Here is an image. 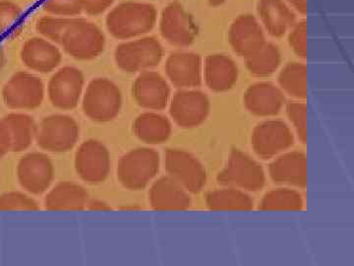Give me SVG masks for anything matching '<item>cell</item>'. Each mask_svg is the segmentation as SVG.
Returning <instances> with one entry per match:
<instances>
[{"mask_svg": "<svg viewBox=\"0 0 354 266\" xmlns=\"http://www.w3.org/2000/svg\"><path fill=\"white\" fill-rule=\"evenodd\" d=\"M157 20L158 10L153 4L127 1L114 7L106 16V25L114 38L130 39L152 31Z\"/></svg>", "mask_w": 354, "mask_h": 266, "instance_id": "cell-1", "label": "cell"}, {"mask_svg": "<svg viewBox=\"0 0 354 266\" xmlns=\"http://www.w3.org/2000/svg\"><path fill=\"white\" fill-rule=\"evenodd\" d=\"M122 94L120 87L108 78H95L88 84L82 98L84 114L95 123H109L120 113Z\"/></svg>", "mask_w": 354, "mask_h": 266, "instance_id": "cell-2", "label": "cell"}, {"mask_svg": "<svg viewBox=\"0 0 354 266\" xmlns=\"http://www.w3.org/2000/svg\"><path fill=\"white\" fill-rule=\"evenodd\" d=\"M160 163V154L155 149H133L118 162L116 169L118 181L127 190H143L157 176Z\"/></svg>", "mask_w": 354, "mask_h": 266, "instance_id": "cell-3", "label": "cell"}, {"mask_svg": "<svg viewBox=\"0 0 354 266\" xmlns=\"http://www.w3.org/2000/svg\"><path fill=\"white\" fill-rule=\"evenodd\" d=\"M79 137L80 127L75 118L57 114L41 120L37 127L35 141L46 152L65 153L74 148Z\"/></svg>", "mask_w": 354, "mask_h": 266, "instance_id": "cell-4", "label": "cell"}, {"mask_svg": "<svg viewBox=\"0 0 354 266\" xmlns=\"http://www.w3.org/2000/svg\"><path fill=\"white\" fill-rule=\"evenodd\" d=\"M164 57L162 44L155 37H144L120 44L114 51L118 69L127 73H138L158 66Z\"/></svg>", "mask_w": 354, "mask_h": 266, "instance_id": "cell-5", "label": "cell"}, {"mask_svg": "<svg viewBox=\"0 0 354 266\" xmlns=\"http://www.w3.org/2000/svg\"><path fill=\"white\" fill-rule=\"evenodd\" d=\"M60 46L77 60H92L104 51L106 36L94 23L74 19L62 36Z\"/></svg>", "mask_w": 354, "mask_h": 266, "instance_id": "cell-6", "label": "cell"}, {"mask_svg": "<svg viewBox=\"0 0 354 266\" xmlns=\"http://www.w3.org/2000/svg\"><path fill=\"white\" fill-rule=\"evenodd\" d=\"M216 179L221 186L244 191H259L266 184L262 166L239 149L232 151L227 165L218 175Z\"/></svg>", "mask_w": 354, "mask_h": 266, "instance_id": "cell-7", "label": "cell"}, {"mask_svg": "<svg viewBox=\"0 0 354 266\" xmlns=\"http://www.w3.org/2000/svg\"><path fill=\"white\" fill-rule=\"evenodd\" d=\"M1 96L7 108L35 109L43 104L44 84L34 74L18 71L3 86Z\"/></svg>", "mask_w": 354, "mask_h": 266, "instance_id": "cell-8", "label": "cell"}, {"mask_svg": "<svg viewBox=\"0 0 354 266\" xmlns=\"http://www.w3.org/2000/svg\"><path fill=\"white\" fill-rule=\"evenodd\" d=\"M169 176L189 193H200L206 186L207 172L199 159L181 149H169L165 154Z\"/></svg>", "mask_w": 354, "mask_h": 266, "instance_id": "cell-9", "label": "cell"}, {"mask_svg": "<svg viewBox=\"0 0 354 266\" xmlns=\"http://www.w3.org/2000/svg\"><path fill=\"white\" fill-rule=\"evenodd\" d=\"M160 32L162 38L178 48H185L197 39L198 25L180 2L167 4L162 10L160 19Z\"/></svg>", "mask_w": 354, "mask_h": 266, "instance_id": "cell-10", "label": "cell"}, {"mask_svg": "<svg viewBox=\"0 0 354 266\" xmlns=\"http://www.w3.org/2000/svg\"><path fill=\"white\" fill-rule=\"evenodd\" d=\"M74 165L77 175L90 184L104 183L111 172V154L99 140L84 141L75 153Z\"/></svg>", "mask_w": 354, "mask_h": 266, "instance_id": "cell-11", "label": "cell"}, {"mask_svg": "<svg viewBox=\"0 0 354 266\" xmlns=\"http://www.w3.org/2000/svg\"><path fill=\"white\" fill-rule=\"evenodd\" d=\"M211 109L208 96L195 89H180L169 102V114L178 127H199L207 120Z\"/></svg>", "mask_w": 354, "mask_h": 266, "instance_id": "cell-12", "label": "cell"}, {"mask_svg": "<svg viewBox=\"0 0 354 266\" xmlns=\"http://www.w3.org/2000/svg\"><path fill=\"white\" fill-rule=\"evenodd\" d=\"M85 86V76L80 69L64 66L57 70L48 86V99L57 109L70 111L80 103Z\"/></svg>", "mask_w": 354, "mask_h": 266, "instance_id": "cell-13", "label": "cell"}, {"mask_svg": "<svg viewBox=\"0 0 354 266\" xmlns=\"http://www.w3.org/2000/svg\"><path fill=\"white\" fill-rule=\"evenodd\" d=\"M17 179L21 188L34 195H43L55 179V166L46 154H26L17 165Z\"/></svg>", "mask_w": 354, "mask_h": 266, "instance_id": "cell-14", "label": "cell"}, {"mask_svg": "<svg viewBox=\"0 0 354 266\" xmlns=\"http://www.w3.org/2000/svg\"><path fill=\"white\" fill-rule=\"evenodd\" d=\"M295 137L283 121H266L259 123L252 132L251 144L258 157L268 160L285 152L293 145Z\"/></svg>", "mask_w": 354, "mask_h": 266, "instance_id": "cell-15", "label": "cell"}, {"mask_svg": "<svg viewBox=\"0 0 354 266\" xmlns=\"http://www.w3.org/2000/svg\"><path fill=\"white\" fill-rule=\"evenodd\" d=\"M171 89L160 73L151 70L140 72L132 86V96L141 108L162 111L171 99Z\"/></svg>", "mask_w": 354, "mask_h": 266, "instance_id": "cell-16", "label": "cell"}, {"mask_svg": "<svg viewBox=\"0 0 354 266\" xmlns=\"http://www.w3.org/2000/svg\"><path fill=\"white\" fill-rule=\"evenodd\" d=\"M228 42L235 53L245 58L267 41L259 20L252 14H242L230 25Z\"/></svg>", "mask_w": 354, "mask_h": 266, "instance_id": "cell-17", "label": "cell"}, {"mask_svg": "<svg viewBox=\"0 0 354 266\" xmlns=\"http://www.w3.org/2000/svg\"><path fill=\"white\" fill-rule=\"evenodd\" d=\"M202 60L192 51H176L165 62V73L179 89L199 87L202 83Z\"/></svg>", "mask_w": 354, "mask_h": 266, "instance_id": "cell-18", "label": "cell"}, {"mask_svg": "<svg viewBox=\"0 0 354 266\" xmlns=\"http://www.w3.org/2000/svg\"><path fill=\"white\" fill-rule=\"evenodd\" d=\"M21 60L28 69L39 73H50L62 64L59 48L43 38L26 41L21 48Z\"/></svg>", "mask_w": 354, "mask_h": 266, "instance_id": "cell-19", "label": "cell"}, {"mask_svg": "<svg viewBox=\"0 0 354 266\" xmlns=\"http://www.w3.org/2000/svg\"><path fill=\"white\" fill-rule=\"evenodd\" d=\"M243 100L245 108L257 116H276L286 101L281 88L270 82L253 84L247 89Z\"/></svg>", "mask_w": 354, "mask_h": 266, "instance_id": "cell-20", "label": "cell"}, {"mask_svg": "<svg viewBox=\"0 0 354 266\" xmlns=\"http://www.w3.org/2000/svg\"><path fill=\"white\" fill-rule=\"evenodd\" d=\"M257 12L263 29L274 38H281L297 22L293 9L283 0H258Z\"/></svg>", "mask_w": 354, "mask_h": 266, "instance_id": "cell-21", "label": "cell"}, {"mask_svg": "<svg viewBox=\"0 0 354 266\" xmlns=\"http://www.w3.org/2000/svg\"><path fill=\"white\" fill-rule=\"evenodd\" d=\"M207 87L214 92H227L239 80V67L234 60L223 53L209 55L203 66Z\"/></svg>", "mask_w": 354, "mask_h": 266, "instance_id": "cell-22", "label": "cell"}, {"mask_svg": "<svg viewBox=\"0 0 354 266\" xmlns=\"http://www.w3.org/2000/svg\"><path fill=\"white\" fill-rule=\"evenodd\" d=\"M270 177L276 184L305 188L307 186V157L293 151L279 156L269 167Z\"/></svg>", "mask_w": 354, "mask_h": 266, "instance_id": "cell-23", "label": "cell"}, {"mask_svg": "<svg viewBox=\"0 0 354 266\" xmlns=\"http://www.w3.org/2000/svg\"><path fill=\"white\" fill-rule=\"evenodd\" d=\"M149 202L155 210H184L192 204L189 193L169 176L160 177L153 184Z\"/></svg>", "mask_w": 354, "mask_h": 266, "instance_id": "cell-24", "label": "cell"}, {"mask_svg": "<svg viewBox=\"0 0 354 266\" xmlns=\"http://www.w3.org/2000/svg\"><path fill=\"white\" fill-rule=\"evenodd\" d=\"M90 200L88 191L81 184L60 181L44 197V205L48 210H83Z\"/></svg>", "mask_w": 354, "mask_h": 266, "instance_id": "cell-25", "label": "cell"}, {"mask_svg": "<svg viewBox=\"0 0 354 266\" xmlns=\"http://www.w3.org/2000/svg\"><path fill=\"white\" fill-rule=\"evenodd\" d=\"M10 139V152L27 150L36 140V121L27 114H8L2 118Z\"/></svg>", "mask_w": 354, "mask_h": 266, "instance_id": "cell-26", "label": "cell"}, {"mask_svg": "<svg viewBox=\"0 0 354 266\" xmlns=\"http://www.w3.org/2000/svg\"><path fill=\"white\" fill-rule=\"evenodd\" d=\"M135 135L147 144L165 143L171 137L172 125L167 116L148 112L140 114L133 123Z\"/></svg>", "mask_w": 354, "mask_h": 266, "instance_id": "cell-27", "label": "cell"}, {"mask_svg": "<svg viewBox=\"0 0 354 266\" xmlns=\"http://www.w3.org/2000/svg\"><path fill=\"white\" fill-rule=\"evenodd\" d=\"M244 60L250 74L267 77L278 70L281 62V53L276 44L266 42L261 48Z\"/></svg>", "mask_w": 354, "mask_h": 266, "instance_id": "cell-28", "label": "cell"}, {"mask_svg": "<svg viewBox=\"0 0 354 266\" xmlns=\"http://www.w3.org/2000/svg\"><path fill=\"white\" fill-rule=\"evenodd\" d=\"M206 204L211 210H251L254 207L252 197L245 191L228 186L209 193Z\"/></svg>", "mask_w": 354, "mask_h": 266, "instance_id": "cell-29", "label": "cell"}, {"mask_svg": "<svg viewBox=\"0 0 354 266\" xmlns=\"http://www.w3.org/2000/svg\"><path fill=\"white\" fill-rule=\"evenodd\" d=\"M279 88L297 100L307 98V66L300 62H290L279 72Z\"/></svg>", "mask_w": 354, "mask_h": 266, "instance_id": "cell-30", "label": "cell"}, {"mask_svg": "<svg viewBox=\"0 0 354 266\" xmlns=\"http://www.w3.org/2000/svg\"><path fill=\"white\" fill-rule=\"evenodd\" d=\"M304 197L298 191L290 188H278L266 193L261 200V210H301Z\"/></svg>", "mask_w": 354, "mask_h": 266, "instance_id": "cell-31", "label": "cell"}, {"mask_svg": "<svg viewBox=\"0 0 354 266\" xmlns=\"http://www.w3.org/2000/svg\"><path fill=\"white\" fill-rule=\"evenodd\" d=\"M23 11L19 6L9 0L0 1V38L13 39L23 28Z\"/></svg>", "mask_w": 354, "mask_h": 266, "instance_id": "cell-32", "label": "cell"}, {"mask_svg": "<svg viewBox=\"0 0 354 266\" xmlns=\"http://www.w3.org/2000/svg\"><path fill=\"white\" fill-rule=\"evenodd\" d=\"M74 19L69 18H55L50 16H44L38 20L36 30L39 34L43 35L46 39L60 44L62 36L67 28L71 25Z\"/></svg>", "mask_w": 354, "mask_h": 266, "instance_id": "cell-33", "label": "cell"}, {"mask_svg": "<svg viewBox=\"0 0 354 266\" xmlns=\"http://www.w3.org/2000/svg\"><path fill=\"white\" fill-rule=\"evenodd\" d=\"M286 114L295 127L298 139L304 144L307 142V105L306 103L291 101L286 104Z\"/></svg>", "mask_w": 354, "mask_h": 266, "instance_id": "cell-34", "label": "cell"}, {"mask_svg": "<svg viewBox=\"0 0 354 266\" xmlns=\"http://www.w3.org/2000/svg\"><path fill=\"white\" fill-rule=\"evenodd\" d=\"M34 198L21 191H8L0 195V210H38Z\"/></svg>", "mask_w": 354, "mask_h": 266, "instance_id": "cell-35", "label": "cell"}, {"mask_svg": "<svg viewBox=\"0 0 354 266\" xmlns=\"http://www.w3.org/2000/svg\"><path fill=\"white\" fill-rule=\"evenodd\" d=\"M288 32V44L291 50L298 57L307 60V20L297 21Z\"/></svg>", "mask_w": 354, "mask_h": 266, "instance_id": "cell-36", "label": "cell"}, {"mask_svg": "<svg viewBox=\"0 0 354 266\" xmlns=\"http://www.w3.org/2000/svg\"><path fill=\"white\" fill-rule=\"evenodd\" d=\"M44 10L60 16L79 15L83 11L78 0H46Z\"/></svg>", "mask_w": 354, "mask_h": 266, "instance_id": "cell-37", "label": "cell"}, {"mask_svg": "<svg viewBox=\"0 0 354 266\" xmlns=\"http://www.w3.org/2000/svg\"><path fill=\"white\" fill-rule=\"evenodd\" d=\"M82 10L88 15L97 16L108 10L114 0H78Z\"/></svg>", "mask_w": 354, "mask_h": 266, "instance_id": "cell-38", "label": "cell"}, {"mask_svg": "<svg viewBox=\"0 0 354 266\" xmlns=\"http://www.w3.org/2000/svg\"><path fill=\"white\" fill-rule=\"evenodd\" d=\"M10 152V139L2 118H0V158Z\"/></svg>", "mask_w": 354, "mask_h": 266, "instance_id": "cell-39", "label": "cell"}, {"mask_svg": "<svg viewBox=\"0 0 354 266\" xmlns=\"http://www.w3.org/2000/svg\"><path fill=\"white\" fill-rule=\"evenodd\" d=\"M288 6L292 7L293 10L301 14V15H307L308 13V0H286Z\"/></svg>", "mask_w": 354, "mask_h": 266, "instance_id": "cell-40", "label": "cell"}, {"mask_svg": "<svg viewBox=\"0 0 354 266\" xmlns=\"http://www.w3.org/2000/svg\"><path fill=\"white\" fill-rule=\"evenodd\" d=\"M87 209L92 210H108L111 209L109 204L99 200H90L87 204Z\"/></svg>", "mask_w": 354, "mask_h": 266, "instance_id": "cell-41", "label": "cell"}, {"mask_svg": "<svg viewBox=\"0 0 354 266\" xmlns=\"http://www.w3.org/2000/svg\"><path fill=\"white\" fill-rule=\"evenodd\" d=\"M227 1V0H208L209 6L214 7L223 6Z\"/></svg>", "mask_w": 354, "mask_h": 266, "instance_id": "cell-42", "label": "cell"}, {"mask_svg": "<svg viewBox=\"0 0 354 266\" xmlns=\"http://www.w3.org/2000/svg\"><path fill=\"white\" fill-rule=\"evenodd\" d=\"M3 51H2L1 44H0V66H1L2 62H3Z\"/></svg>", "mask_w": 354, "mask_h": 266, "instance_id": "cell-43", "label": "cell"}]
</instances>
